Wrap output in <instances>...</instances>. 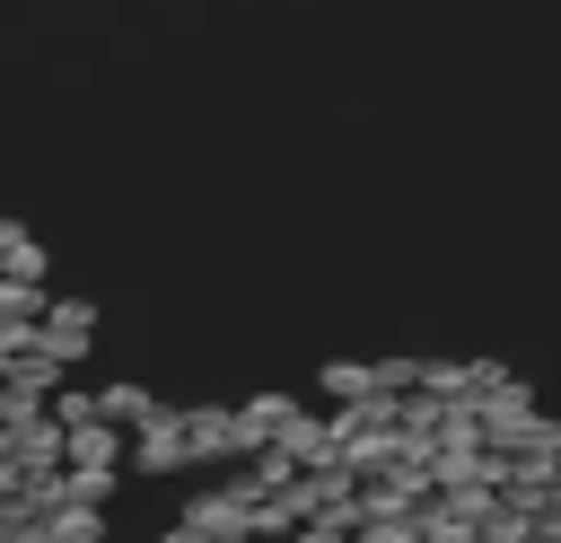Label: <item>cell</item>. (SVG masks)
<instances>
[{
    "label": "cell",
    "mask_w": 561,
    "mask_h": 543,
    "mask_svg": "<svg viewBox=\"0 0 561 543\" xmlns=\"http://www.w3.org/2000/svg\"><path fill=\"white\" fill-rule=\"evenodd\" d=\"M88 342H96V298H44V315H35V350L53 359V368H70V359H88Z\"/></svg>",
    "instance_id": "1"
},
{
    "label": "cell",
    "mask_w": 561,
    "mask_h": 543,
    "mask_svg": "<svg viewBox=\"0 0 561 543\" xmlns=\"http://www.w3.org/2000/svg\"><path fill=\"white\" fill-rule=\"evenodd\" d=\"M175 429H184V464H228V455H245L228 403H193V412H175Z\"/></svg>",
    "instance_id": "2"
},
{
    "label": "cell",
    "mask_w": 561,
    "mask_h": 543,
    "mask_svg": "<svg viewBox=\"0 0 561 543\" xmlns=\"http://www.w3.org/2000/svg\"><path fill=\"white\" fill-rule=\"evenodd\" d=\"M149 412H158V394H149V385H105V394H96V420H105V429H123V438H131Z\"/></svg>",
    "instance_id": "3"
},
{
    "label": "cell",
    "mask_w": 561,
    "mask_h": 543,
    "mask_svg": "<svg viewBox=\"0 0 561 543\" xmlns=\"http://www.w3.org/2000/svg\"><path fill=\"white\" fill-rule=\"evenodd\" d=\"M316 385H324L333 403H368V394H377V377H368V359H333V368H324Z\"/></svg>",
    "instance_id": "4"
},
{
    "label": "cell",
    "mask_w": 561,
    "mask_h": 543,
    "mask_svg": "<svg viewBox=\"0 0 561 543\" xmlns=\"http://www.w3.org/2000/svg\"><path fill=\"white\" fill-rule=\"evenodd\" d=\"M158 543H202V534H193V525H167V534H158Z\"/></svg>",
    "instance_id": "5"
}]
</instances>
